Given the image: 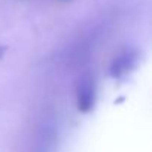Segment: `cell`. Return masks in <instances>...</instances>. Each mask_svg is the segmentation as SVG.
<instances>
[{
  "instance_id": "1",
  "label": "cell",
  "mask_w": 152,
  "mask_h": 152,
  "mask_svg": "<svg viewBox=\"0 0 152 152\" xmlns=\"http://www.w3.org/2000/svg\"><path fill=\"white\" fill-rule=\"evenodd\" d=\"M76 100H78V107L82 112H88L93 109L96 102V85L91 78H82L76 88Z\"/></svg>"
},
{
  "instance_id": "2",
  "label": "cell",
  "mask_w": 152,
  "mask_h": 152,
  "mask_svg": "<svg viewBox=\"0 0 152 152\" xmlns=\"http://www.w3.org/2000/svg\"><path fill=\"white\" fill-rule=\"evenodd\" d=\"M134 61H136V57H134L133 52H128V51L124 52L122 55H119L118 58L113 60L112 67H110V75L112 76H121L122 73L128 72L133 67Z\"/></svg>"
}]
</instances>
